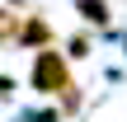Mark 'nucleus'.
<instances>
[{"instance_id":"f257e3e1","label":"nucleus","mask_w":127,"mask_h":122,"mask_svg":"<svg viewBox=\"0 0 127 122\" xmlns=\"http://www.w3.org/2000/svg\"><path fill=\"white\" fill-rule=\"evenodd\" d=\"M28 85L38 94H61L71 85V61L66 52H52V47H38L33 52V71H28Z\"/></svg>"},{"instance_id":"7ed1b4c3","label":"nucleus","mask_w":127,"mask_h":122,"mask_svg":"<svg viewBox=\"0 0 127 122\" xmlns=\"http://www.w3.org/2000/svg\"><path fill=\"white\" fill-rule=\"evenodd\" d=\"M80 14H85L90 24H108V19H113V9H108V0H80Z\"/></svg>"},{"instance_id":"f03ea898","label":"nucleus","mask_w":127,"mask_h":122,"mask_svg":"<svg viewBox=\"0 0 127 122\" xmlns=\"http://www.w3.org/2000/svg\"><path fill=\"white\" fill-rule=\"evenodd\" d=\"M14 38H19L24 47H47V42H52V24L33 14V19H24V24L14 28Z\"/></svg>"},{"instance_id":"20e7f679","label":"nucleus","mask_w":127,"mask_h":122,"mask_svg":"<svg viewBox=\"0 0 127 122\" xmlns=\"http://www.w3.org/2000/svg\"><path fill=\"white\" fill-rule=\"evenodd\" d=\"M61 108H66V113H75V108H80V89H75V85H66V89H61Z\"/></svg>"},{"instance_id":"423d86ee","label":"nucleus","mask_w":127,"mask_h":122,"mask_svg":"<svg viewBox=\"0 0 127 122\" xmlns=\"http://www.w3.org/2000/svg\"><path fill=\"white\" fill-rule=\"evenodd\" d=\"M9 89H14V80H9V75H0V99H5Z\"/></svg>"},{"instance_id":"39448f33","label":"nucleus","mask_w":127,"mask_h":122,"mask_svg":"<svg viewBox=\"0 0 127 122\" xmlns=\"http://www.w3.org/2000/svg\"><path fill=\"white\" fill-rule=\"evenodd\" d=\"M66 56H75V61L90 56V38H71V52H66Z\"/></svg>"}]
</instances>
